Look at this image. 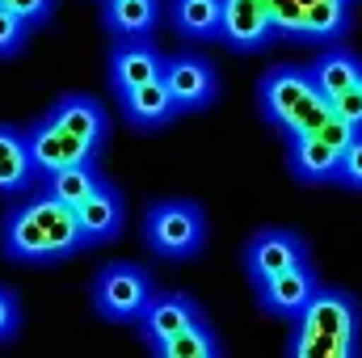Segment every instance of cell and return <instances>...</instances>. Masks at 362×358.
Wrapping results in <instances>:
<instances>
[{
    "label": "cell",
    "instance_id": "cell-11",
    "mask_svg": "<svg viewBox=\"0 0 362 358\" xmlns=\"http://www.w3.org/2000/svg\"><path fill=\"white\" fill-rule=\"evenodd\" d=\"M25 139H30V161H34V173L47 178V173H59L68 165H81V161H97V152L85 148L76 135H68L59 122H51L47 114L38 122L25 127Z\"/></svg>",
    "mask_w": 362,
    "mask_h": 358
},
{
    "label": "cell",
    "instance_id": "cell-7",
    "mask_svg": "<svg viewBox=\"0 0 362 358\" xmlns=\"http://www.w3.org/2000/svg\"><path fill=\"white\" fill-rule=\"evenodd\" d=\"M160 81L173 93L177 114H202V110H211L219 101V72H215V64L206 55H194V51L165 55Z\"/></svg>",
    "mask_w": 362,
    "mask_h": 358
},
{
    "label": "cell",
    "instance_id": "cell-10",
    "mask_svg": "<svg viewBox=\"0 0 362 358\" xmlns=\"http://www.w3.org/2000/svg\"><path fill=\"white\" fill-rule=\"evenodd\" d=\"M165 55L169 51H160L156 38H122V42H114L110 59H105V81H110L114 97L127 89H139L148 81H160Z\"/></svg>",
    "mask_w": 362,
    "mask_h": 358
},
{
    "label": "cell",
    "instance_id": "cell-4",
    "mask_svg": "<svg viewBox=\"0 0 362 358\" xmlns=\"http://www.w3.org/2000/svg\"><path fill=\"white\" fill-rule=\"evenodd\" d=\"M152 295H156V278L139 262H105L89 282L93 312L110 325H135L152 304Z\"/></svg>",
    "mask_w": 362,
    "mask_h": 358
},
{
    "label": "cell",
    "instance_id": "cell-17",
    "mask_svg": "<svg viewBox=\"0 0 362 358\" xmlns=\"http://www.w3.org/2000/svg\"><path fill=\"white\" fill-rule=\"evenodd\" d=\"M165 21L160 0H101V25L114 42L122 38H156Z\"/></svg>",
    "mask_w": 362,
    "mask_h": 358
},
{
    "label": "cell",
    "instance_id": "cell-1",
    "mask_svg": "<svg viewBox=\"0 0 362 358\" xmlns=\"http://www.w3.org/2000/svg\"><path fill=\"white\" fill-rule=\"evenodd\" d=\"M85 249L76 211L34 190L13 198L0 219V253L17 266H59Z\"/></svg>",
    "mask_w": 362,
    "mask_h": 358
},
{
    "label": "cell",
    "instance_id": "cell-22",
    "mask_svg": "<svg viewBox=\"0 0 362 358\" xmlns=\"http://www.w3.org/2000/svg\"><path fill=\"white\" fill-rule=\"evenodd\" d=\"M362 337H341V333H316L303 325H291L282 354L286 358H358Z\"/></svg>",
    "mask_w": 362,
    "mask_h": 358
},
{
    "label": "cell",
    "instance_id": "cell-16",
    "mask_svg": "<svg viewBox=\"0 0 362 358\" xmlns=\"http://www.w3.org/2000/svg\"><path fill=\"white\" fill-rule=\"evenodd\" d=\"M118 114L131 131H165L177 118V101L165 89V81H148L139 89L118 93Z\"/></svg>",
    "mask_w": 362,
    "mask_h": 358
},
{
    "label": "cell",
    "instance_id": "cell-28",
    "mask_svg": "<svg viewBox=\"0 0 362 358\" xmlns=\"http://www.w3.org/2000/svg\"><path fill=\"white\" fill-rule=\"evenodd\" d=\"M329 105H333V118H341V122H350L354 131H362V89L337 93V97H329Z\"/></svg>",
    "mask_w": 362,
    "mask_h": 358
},
{
    "label": "cell",
    "instance_id": "cell-25",
    "mask_svg": "<svg viewBox=\"0 0 362 358\" xmlns=\"http://www.w3.org/2000/svg\"><path fill=\"white\" fill-rule=\"evenodd\" d=\"M333 185L362 194V131L350 139V144H346V152H341V165H337V181H333Z\"/></svg>",
    "mask_w": 362,
    "mask_h": 358
},
{
    "label": "cell",
    "instance_id": "cell-18",
    "mask_svg": "<svg viewBox=\"0 0 362 358\" xmlns=\"http://www.w3.org/2000/svg\"><path fill=\"white\" fill-rule=\"evenodd\" d=\"M38 185L34 161H30V139L25 127L0 122V198H21Z\"/></svg>",
    "mask_w": 362,
    "mask_h": 358
},
{
    "label": "cell",
    "instance_id": "cell-2",
    "mask_svg": "<svg viewBox=\"0 0 362 358\" xmlns=\"http://www.w3.org/2000/svg\"><path fill=\"white\" fill-rule=\"evenodd\" d=\"M257 105H262V118L270 122L282 139L320 131L333 118L329 97L316 93L308 68H299V64H278V68H270L257 81Z\"/></svg>",
    "mask_w": 362,
    "mask_h": 358
},
{
    "label": "cell",
    "instance_id": "cell-6",
    "mask_svg": "<svg viewBox=\"0 0 362 358\" xmlns=\"http://www.w3.org/2000/svg\"><path fill=\"white\" fill-rule=\"evenodd\" d=\"M299 262H312V245H308L303 232L282 228V224L257 228V232L245 241V249H240V270H245V278H249L253 287L266 282V278H274V274H282V270L299 266Z\"/></svg>",
    "mask_w": 362,
    "mask_h": 358
},
{
    "label": "cell",
    "instance_id": "cell-15",
    "mask_svg": "<svg viewBox=\"0 0 362 358\" xmlns=\"http://www.w3.org/2000/svg\"><path fill=\"white\" fill-rule=\"evenodd\" d=\"M76 224H81L85 249L118 241V236H122V224H127V202H122V190H118L114 181H105L93 198H85V202L76 207Z\"/></svg>",
    "mask_w": 362,
    "mask_h": 358
},
{
    "label": "cell",
    "instance_id": "cell-27",
    "mask_svg": "<svg viewBox=\"0 0 362 358\" xmlns=\"http://www.w3.org/2000/svg\"><path fill=\"white\" fill-rule=\"evenodd\" d=\"M4 4H8L13 13H21L30 30H42V25H51V17H55V4H59V0H4Z\"/></svg>",
    "mask_w": 362,
    "mask_h": 358
},
{
    "label": "cell",
    "instance_id": "cell-8",
    "mask_svg": "<svg viewBox=\"0 0 362 358\" xmlns=\"http://www.w3.org/2000/svg\"><path fill=\"white\" fill-rule=\"evenodd\" d=\"M219 42L232 47L236 55H257L278 42V21H274L270 0H223L219 17Z\"/></svg>",
    "mask_w": 362,
    "mask_h": 358
},
{
    "label": "cell",
    "instance_id": "cell-19",
    "mask_svg": "<svg viewBox=\"0 0 362 358\" xmlns=\"http://www.w3.org/2000/svg\"><path fill=\"white\" fill-rule=\"evenodd\" d=\"M308 76H312L316 93L337 97V93L354 89L362 81V55L350 51V47H341V42H329V47L308 64Z\"/></svg>",
    "mask_w": 362,
    "mask_h": 358
},
{
    "label": "cell",
    "instance_id": "cell-3",
    "mask_svg": "<svg viewBox=\"0 0 362 358\" xmlns=\"http://www.w3.org/2000/svg\"><path fill=\"white\" fill-rule=\"evenodd\" d=\"M206 211L194 198H160L144 211L139 241L160 262H198L206 249Z\"/></svg>",
    "mask_w": 362,
    "mask_h": 358
},
{
    "label": "cell",
    "instance_id": "cell-14",
    "mask_svg": "<svg viewBox=\"0 0 362 358\" xmlns=\"http://www.w3.org/2000/svg\"><path fill=\"white\" fill-rule=\"evenodd\" d=\"M291 325H303V329H316V333L362 337V304L341 287H320L308 299V308L299 312V321H291Z\"/></svg>",
    "mask_w": 362,
    "mask_h": 358
},
{
    "label": "cell",
    "instance_id": "cell-24",
    "mask_svg": "<svg viewBox=\"0 0 362 358\" xmlns=\"http://www.w3.org/2000/svg\"><path fill=\"white\" fill-rule=\"evenodd\" d=\"M30 34H34V30L25 25V17L13 13L8 4H0V59H17V55L25 51Z\"/></svg>",
    "mask_w": 362,
    "mask_h": 358
},
{
    "label": "cell",
    "instance_id": "cell-29",
    "mask_svg": "<svg viewBox=\"0 0 362 358\" xmlns=\"http://www.w3.org/2000/svg\"><path fill=\"white\" fill-rule=\"evenodd\" d=\"M358 89H362V81H358Z\"/></svg>",
    "mask_w": 362,
    "mask_h": 358
},
{
    "label": "cell",
    "instance_id": "cell-30",
    "mask_svg": "<svg viewBox=\"0 0 362 358\" xmlns=\"http://www.w3.org/2000/svg\"><path fill=\"white\" fill-rule=\"evenodd\" d=\"M0 4H4V0H0Z\"/></svg>",
    "mask_w": 362,
    "mask_h": 358
},
{
    "label": "cell",
    "instance_id": "cell-5",
    "mask_svg": "<svg viewBox=\"0 0 362 358\" xmlns=\"http://www.w3.org/2000/svg\"><path fill=\"white\" fill-rule=\"evenodd\" d=\"M358 131L341 118H329L320 131H308V135H291L286 139V169L299 185H333L337 181V165H341V152L346 144L354 139Z\"/></svg>",
    "mask_w": 362,
    "mask_h": 358
},
{
    "label": "cell",
    "instance_id": "cell-20",
    "mask_svg": "<svg viewBox=\"0 0 362 358\" xmlns=\"http://www.w3.org/2000/svg\"><path fill=\"white\" fill-rule=\"evenodd\" d=\"M219 17H223V0H169L165 4V21L185 42H219Z\"/></svg>",
    "mask_w": 362,
    "mask_h": 358
},
{
    "label": "cell",
    "instance_id": "cell-21",
    "mask_svg": "<svg viewBox=\"0 0 362 358\" xmlns=\"http://www.w3.org/2000/svg\"><path fill=\"white\" fill-rule=\"evenodd\" d=\"M105 173H101V165L97 161H81V165H68V169H59V173H47V178H38L34 190H42V194H51L55 202H64V207H81L85 198H93L101 185H105Z\"/></svg>",
    "mask_w": 362,
    "mask_h": 358
},
{
    "label": "cell",
    "instance_id": "cell-26",
    "mask_svg": "<svg viewBox=\"0 0 362 358\" xmlns=\"http://www.w3.org/2000/svg\"><path fill=\"white\" fill-rule=\"evenodd\" d=\"M17 333H21V299L13 287L0 282V346L17 342Z\"/></svg>",
    "mask_w": 362,
    "mask_h": 358
},
{
    "label": "cell",
    "instance_id": "cell-13",
    "mask_svg": "<svg viewBox=\"0 0 362 358\" xmlns=\"http://www.w3.org/2000/svg\"><path fill=\"white\" fill-rule=\"evenodd\" d=\"M51 122H59L68 135H76L85 148H93L97 156L105 152V139H110V110L93 97V93H64L55 97V105L47 110Z\"/></svg>",
    "mask_w": 362,
    "mask_h": 358
},
{
    "label": "cell",
    "instance_id": "cell-12",
    "mask_svg": "<svg viewBox=\"0 0 362 358\" xmlns=\"http://www.w3.org/2000/svg\"><path fill=\"white\" fill-rule=\"evenodd\" d=\"M198 321H206V312H202V304L189 291H156L152 304L144 308V316L135 321V329H139L144 346H156V342L173 337L181 329L198 325Z\"/></svg>",
    "mask_w": 362,
    "mask_h": 358
},
{
    "label": "cell",
    "instance_id": "cell-9",
    "mask_svg": "<svg viewBox=\"0 0 362 358\" xmlns=\"http://www.w3.org/2000/svg\"><path fill=\"white\" fill-rule=\"evenodd\" d=\"M325 282H320V274L312 262H299V266L282 270V274H274L266 282H257V308L274 316V321H282V325H291V321H299V312L308 308V299L320 291Z\"/></svg>",
    "mask_w": 362,
    "mask_h": 358
},
{
    "label": "cell",
    "instance_id": "cell-23",
    "mask_svg": "<svg viewBox=\"0 0 362 358\" xmlns=\"http://www.w3.org/2000/svg\"><path fill=\"white\" fill-rule=\"evenodd\" d=\"M148 350L160 354V358H223V337L215 333L211 321H198V325L181 329V333L156 342V346H148Z\"/></svg>",
    "mask_w": 362,
    "mask_h": 358
}]
</instances>
